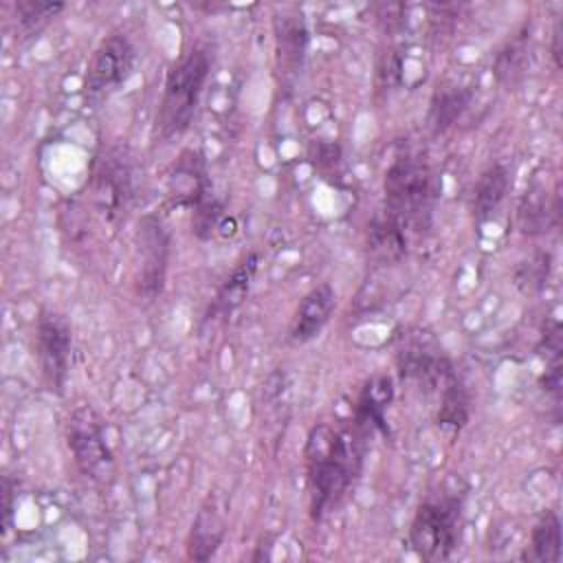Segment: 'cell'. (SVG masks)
<instances>
[{
    "instance_id": "4fadbf2b",
    "label": "cell",
    "mask_w": 563,
    "mask_h": 563,
    "mask_svg": "<svg viewBox=\"0 0 563 563\" xmlns=\"http://www.w3.org/2000/svg\"><path fill=\"white\" fill-rule=\"evenodd\" d=\"M334 306H336V295H334V288L328 282L308 290L301 297V301H299V306H297V310L290 319V328H288L290 341L292 343L312 341L323 330V325L328 323Z\"/></svg>"
},
{
    "instance_id": "3957f363",
    "label": "cell",
    "mask_w": 563,
    "mask_h": 563,
    "mask_svg": "<svg viewBox=\"0 0 563 563\" xmlns=\"http://www.w3.org/2000/svg\"><path fill=\"white\" fill-rule=\"evenodd\" d=\"M209 70L211 57L200 46L191 48L167 70L156 114V128L161 139H174L189 130L198 110L202 88L209 79Z\"/></svg>"
},
{
    "instance_id": "7402d4cb",
    "label": "cell",
    "mask_w": 563,
    "mask_h": 563,
    "mask_svg": "<svg viewBox=\"0 0 563 563\" xmlns=\"http://www.w3.org/2000/svg\"><path fill=\"white\" fill-rule=\"evenodd\" d=\"M523 559L534 563H556L561 559V521L554 510H545L532 526Z\"/></svg>"
},
{
    "instance_id": "d4e9b609",
    "label": "cell",
    "mask_w": 563,
    "mask_h": 563,
    "mask_svg": "<svg viewBox=\"0 0 563 563\" xmlns=\"http://www.w3.org/2000/svg\"><path fill=\"white\" fill-rule=\"evenodd\" d=\"M523 68H526V40H523V35H521V37L510 40V42L497 53L493 73H495V77H497L499 84H504V86H515V84L521 79Z\"/></svg>"
},
{
    "instance_id": "cb8c5ba5",
    "label": "cell",
    "mask_w": 563,
    "mask_h": 563,
    "mask_svg": "<svg viewBox=\"0 0 563 563\" xmlns=\"http://www.w3.org/2000/svg\"><path fill=\"white\" fill-rule=\"evenodd\" d=\"M550 271H552V255L545 251H537L512 268V282L523 295H534L548 284Z\"/></svg>"
},
{
    "instance_id": "484cf974",
    "label": "cell",
    "mask_w": 563,
    "mask_h": 563,
    "mask_svg": "<svg viewBox=\"0 0 563 563\" xmlns=\"http://www.w3.org/2000/svg\"><path fill=\"white\" fill-rule=\"evenodd\" d=\"M220 220H222V207L218 200L213 198H205L196 209H194V233L200 238V240H207L216 233V229L220 227Z\"/></svg>"
},
{
    "instance_id": "8fae6325",
    "label": "cell",
    "mask_w": 563,
    "mask_h": 563,
    "mask_svg": "<svg viewBox=\"0 0 563 563\" xmlns=\"http://www.w3.org/2000/svg\"><path fill=\"white\" fill-rule=\"evenodd\" d=\"M275 31V68L282 88H290L303 66L308 48V29L301 15L297 13H277L273 18Z\"/></svg>"
},
{
    "instance_id": "2e32d148",
    "label": "cell",
    "mask_w": 563,
    "mask_h": 563,
    "mask_svg": "<svg viewBox=\"0 0 563 563\" xmlns=\"http://www.w3.org/2000/svg\"><path fill=\"white\" fill-rule=\"evenodd\" d=\"M559 222V194H550L543 185L526 191L519 205V227L526 235L548 233Z\"/></svg>"
},
{
    "instance_id": "9a60e30c",
    "label": "cell",
    "mask_w": 563,
    "mask_h": 563,
    "mask_svg": "<svg viewBox=\"0 0 563 563\" xmlns=\"http://www.w3.org/2000/svg\"><path fill=\"white\" fill-rule=\"evenodd\" d=\"M391 400H394L391 378L387 374L369 378L356 400L354 424L363 431H380L387 435L389 427H387L385 413H387Z\"/></svg>"
},
{
    "instance_id": "e0dca14e",
    "label": "cell",
    "mask_w": 563,
    "mask_h": 563,
    "mask_svg": "<svg viewBox=\"0 0 563 563\" xmlns=\"http://www.w3.org/2000/svg\"><path fill=\"white\" fill-rule=\"evenodd\" d=\"M510 185H512L510 172L501 163H495L479 174V178L473 187V196H471V209H473V216L477 222H486L488 218L495 216V211L504 202Z\"/></svg>"
},
{
    "instance_id": "603a6c76",
    "label": "cell",
    "mask_w": 563,
    "mask_h": 563,
    "mask_svg": "<svg viewBox=\"0 0 563 563\" xmlns=\"http://www.w3.org/2000/svg\"><path fill=\"white\" fill-rule=\"evenodd\" d=\"M15 29L20 40L35 37L55 18L64 4L46 0H18L15 4Z\"/></svg>"
},
{
    "instance_id": "5bb4252c",
    "label": "cell",
    "mask_w": 563,
    "mask_h": 563,
    "mask_svg": "<svg viewBox=\"0 0 563 563\" xmlns=\"http://www.w3.org/2000/svg\"><path fill=\"white\" fill-rule=\"evenodd\" d=\"M473 101V88L455 81H442L435 86L431 99H429V112H427V125L433 136L444 134L449 128H453L462 114L468 110Z\"/></svg>"
},
{
    "instance_id": "6da1fadb",
    "label": "cell",
    "mask_w": 563,
    "mask_h": 563,
    "mask_svg": "<svg viewBox=\"0 0 563 563\" xmlns=\"http://www.w3.org/2000/svg\"><path fill=\"white\" fill-rule=\"evenodd\" d=\"M310 512L312 519H323L341 504L363 471L365 431L354 427L334 429L325 422L312 427L303 449Z\"/></svg>"
},
{
    "instance_id": "4316f807",
    "label": "cell",
    "mask_w": 563,
    "mask_h": 563,
    "mask_svg": "<svg viewBox=\"0 0 563 563\" xmlns=\"http://www.w3.org/2000/svg\"><path fill=\"white\" fill-rule=\"evenodd\" d=\"M11 495H13V482L9 475H4L2 479V532L9 530L11 523Z\"/></svg>"
},
{
    "instance_id": "52a82bcc",
    "label": "cell",
    "mask_w": 563,
    "mask_h": 563,
    "mask_svg": "<svg viewBox=\"0 0 563 563\" xmlns=\"http://www.w3.org/2000/svg\"><path fill=\"white\" fill-rule=\"evenodd\" d=\"M134 62L136 53L125 35L110 33L103 37L88 62L84 79L86 101H101L110 92L119 90L132 75Z\"/></svg>"
},
{
    "instance_id": "30bf717a",
    "label": "cell",
    "mask_w": 563,
    "mask_h": 563,
    "mask_svg": "<svg viewBox=\"0 0 563 563\" xmlns=\"http://www.w3.org/2000/svg\"><path fill=\"white\" fill-rule=\"evenodd\" d=\"M139 251L141 268L136 290L145 301H154L165 286L167 260H169V235L156 216H143L139 222Z\"/></svg>"
},
{
    "instance_id": "7a4b0ae2",
    "label": "cell",
    "mask_w": 563,
    "mask_h": 563,
    "mask_svg": "<svg viewBox=\"0 0 563 563\" xmlns=\"http://www.w3.org/2000/svg\"><path fill=\"white\" fill-rule=\"evenodd\" d=\"M385 216L400 224L405 231L409 227H429L435 183L433 172L422 154L402 152L398 154L385 172Z\"/></svg>"
},
{
    "instance_id": "ffe728a7",
    "label": "cell",
    "mask_w": 563,
    "mask_h": 563,
    "mask_svg": "<svg viewBox=\"0 0 563 563\" xmlns=\"http://www.w3.org/2000/svg\"><path fill=\"white\" fill-rule=\"evenodd\" d=\"M367 251L378 264L398 262L407 253L405 229L385 213L380 218H374L367 231Z\"/></svg>"
},
{
    "instance_id": "5b68a950",
    "label": "cell",
    "mask_w": 563,
    "mask_h": 563,
    "mask_svg": "<svg viewBox=\"0 0 563 563\" xmlns=\"http://www.w3.org/2000/svg\"><path fill=\"white\" fill-rule=\"evenodd\" d=\"M90 191L97 209L108 222H114L121 213H125L132 191V161L123 147H106L101 150L90 169Z\"/></svg>"
},
{
    "instance_id": "44dd1931",
    "label": "cell",
    "mask_w": 563,
    "mask_h": 563,
    "mask_svg": "<svg viewBox=\"0 0 563 563\" xmlns=\"http://www.w3.org/2000/svg\"><path fill=\"white\" fill-rule=\"evenodd\" d=\"M257 262H260L257 253H251L246 260L240 262V266L220 286V290L216 295V301H213V308H211V314L229 317L244 303V299L249 295V288H251V282H253L255 271H257Z\"/></svg>"
},
{
    "instance_id": "9c48e42d",
    "label": "cell",
    "mask_w": 563,
    "mask_h": 563,
    "mask_svg": "<svg viewBox=\"0 0 563 563\" xmlns=\"http://www.w3.org/2000/svg\"><path fill=\"white\" fill-rule=\"evenodd\" d=\"M396 365L405 380H416L440 391L455 374L451 358L429 334H411L396 352Z\"/></svg>"
},
{
    "instance_id": "83f0119b",
    "label": "cell",
    "mask_w": 563,
    "mask_h": 563,
    "mask_svg": "<svg viewBox=\"0 0 563 563\" xmlns=\"http://www.w3.org/2000/svg\"><path fill=\"white\" fill-rule=\"evenodd\" d=\"M552 57H554V64L561 66V22L552 31Z\"/></svg>"
},
{
    "instance_id": "7c38bea8",
    "label": "cell",
    "mask_w": 563,
    "mask_h": 563,
    "mask_svg": "<svg viewBox=\"0 0 563 563\" xmlns=\"http://www.w3.org/2000/svg\"><path fill=\"white\" fill-rule=\"evenodd\" d=\"M209 196L205 158L198 150H185L167 174V198L174 207L196 209Z\"/></svg>"
},
{
    "instance_id": "d6986e66",
    "label": "cell",
    "mask_w": 563,
    "mask_h": 563,
    "mask_svg": "<svg viewBox=\"0 0 563 563\" xmlns=\"http://www.w3.org/2000/svg\"><path fill=\"white\" fill-rule=\"evenodd\" d=\"M438 394H440V407L435 413V424L442 433H446L449 438H455L468 422L471 396L457 376H453Z\"/></svg>"
},
{
    "instance_id": "ba28073f",
    "label": "cell",
    "mask_w": 563,
    "mask_h": 563,
    "mask_svg": "<svg viewBox=\"0 0 563 563\" xmlns=\"http://www.w3.org/2000/svg\"><path fill=\"white\" fill-rule=\"evenodd\" d=\"M70 347L73 334L68 321L59 312L42 310L35 328V354L46 387L57 396H64V387L68 380Z\"/></svg>"
},
{
    "instance_id": "ac0fdd59",
    "label": "cell",
    "mask_w": 563,
    "mask_h": 563,
    "mask_svg": "<svg viewBox=\"0 0 563 563\" xmlns=\"http://www.w3.org/2000/svg\"><path fill=\"white\" fill-rule=\"evenodd\" d=\"M224 519L216 506H202L194 519L189 541H187V556L194 561H209L224 539Z\"/></svg>"
},
{
    "instance_id": "277c9868",
    "label": "cell",
    "mask_w": 563,
    "mask_h": 563,
    "mask_svg": "<svg viewBox=\"0 0 563 563\" xmlns=\"http://www.w3.org/2000/svg\"><path fill=\"white\" fill-rule=\"evenodd\" d=\"M462 506L464 497L444 493L418 506L411 526L409 543L422 561H446L462 539Z\"/></svg>"
},
{
    "instance_id": "8992f818",
    "label": "cell",
    "mask_w": 563,
    "mask_h": 563,
    "mask_svg": "<svg viewBox=\"0 0 563 563\" xmlns=\"http://www.w3.org/2000/svg\"><path fill=\"white\" fill-rule=\"evenodd\" d=\"M68 449L79 471L97 484H106L112 477V453L103 435V424L97 411L88 405L73 409L66 424Z\"/></svg>"
}]
</instances>
